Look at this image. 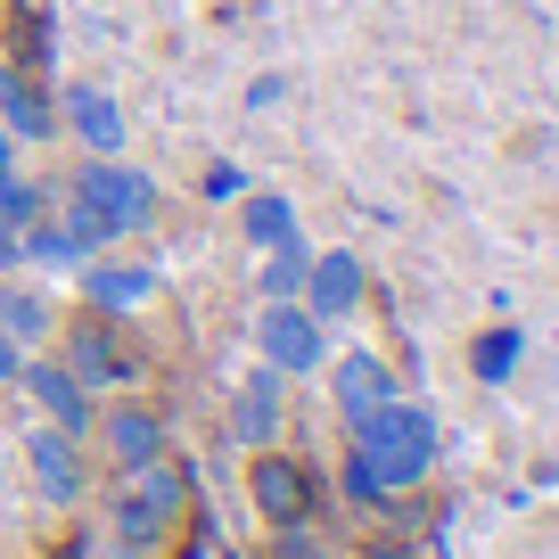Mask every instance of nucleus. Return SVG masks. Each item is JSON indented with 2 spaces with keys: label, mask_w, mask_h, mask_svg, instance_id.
Listing matches in <instances>:
<instances>
[{
  "label": "nucleus",
  "mask_w": 559,
  "mask_h": 559,
  "mask_svg": "<svg viewBox=\"0 0 559 559\" xmlns=\"http://www.w3.org/2000/svg\"><path fill=\"white\" fill-rule=\"evenodd\" d=\"M280 386H288V379L255 362V370L239 379V403H230V419H239V444H255V453L280 437Z\"/></svg>",
  "instance_id": "obj_16"
},
{
  "label": "nucleus",
  "mask_w": 559,
  "mask_h": 559,
  "mask_svg": "<svg viewBox=\"0 0 559 559\" xmlns=\"http://www.w3.org/2000/svg\"><path fill=\"white\" fill-rule=\"evenodd\" d=\"M247 486H255V510L272 526H305V510H313V469H305L297 453H272V444H263Z\"/></svg>",
  "instance_id": "obj_9"
},
{
  "label": "nucleus",
  "mask_w": 559,
  "mask_h": 559,
  "mask_svg": "<svg viewBox=\"0 0 559 559\" xmlns=\"http://www.w3.org/2000/svg\"><path fill=\"white\" fill-rule=\"evenodd\" d=\"M247 99H255V107H280V99H288V74H255V91H247Z\"/></svg>",
  "instance_id": "obj_25"
},
{
  "label": "nucleus",
  "mask_w": 559,
  "mask_h": 559,
  "mask_svg": "<svg viewBox=\"0 0 559 559\" xmlns=\"http://www.w3.org/2000/svg\"><path fill=\"white\" fill-rule=\"evenodd\" d=\"M181 502H190V477H181L174 461H157V469H140L132 486H123L116 502H107V526H116V543H123V551H148V543H165V535H174Z\"/></svg>",
  "instance_id": "obj_3"
},
{
  "label": "nucleus",
  "mask_w": 559,
  "mask_h": 559,
  "mask_svg": "<svg viewBox=\"0 0 559 559\" xmlns=\"http://www.w3.org/2000/svg\"><path fill=\"white\" fill-rule=\"evenodd\" d=\"M67 370L99 395V386H123V354H116V337H107V313H91V321H74V337H67Z\"/></svg>",
  "instance_id": "obj_15"
},
{
  "label": "nucleus",
  "mask_w": 559,
  "mask_h": 559,
  "mask_svg": "<svg viewBox=\"0 0 559 559\" xmlns=\"http://www.w3.org/2000/svg\"><path fill=\"white\" fill-rule=\"evenodd\" d=\"M330 395H337V412H346V428H362V419L386 412L403 386H395V370H386V354L354 346V354H337V362H330Z\"/></svg>",
  "instance_id": "obj_10"
},
{
  "label": "nucleus",
  "mask_w": 559,
  "mask_h": 559,
  "mask_svg": "<svg viewBox=\"0 0 559 559\" xmlns=\"http://www.w3.org/2000/svg\"><path fill=\"white\" fill-rule=\"evenodd\" d=\"M305 239V214L288 206L280 190H247L239 198V247H255V255H272V247Z\"/></svg>",
  "instance_id": "obj_14"
},
{
  "label": "nucleus",
  "mask_w": 559,
  "mask_h": 559,
  "mask_svg": "<svg viewBox=\"0 0 559 559\" xmlns=\"http://www.w3.org/2000/svg\"><path fill=\"white\" fill-rule=\"evenodd\" d=\"M280 559H313V551H280Z\"/></svg>",
  "instance_id": "obj_28"
},
{
  "label": "nucleus",
  "mask_w": 559,
  "mask_h": 559,
  "mask_svg": "<svg viewBox=\"0 0 559 559\" xmlns=\"http://www.w3.org/2000/svg\"><path fill=\"white\" fill-rule=\"evenodd\" d=\"M58 223H67L91 255H107V247L140 239V230L157 223V181L140 174L132 157H91L83 174L58 190Z\"/></svg>",
  "instance_id": "obj_1"
},
{
  "label": "nucleus",
  "mask_w": 559,
  "mask_h": 559,
  "mask_svg": "<svg viewBox=\"0 0 559 559\" xmlns=\"http://www.w3.org/2000/svg\"><path fill=\"white\" fill-rule=\"evenodd\" d=\"M198 190H206V206H239V198L255 190V181H247V165L214 157V165H206V181H198Z\"/></svg>",
  "instance_id": "obj_21"
},
{
  "label": "nucleus",
  "mask_w": 559,
  "mask_h": 559,
  "mask_svg": "<svg viewBox=\"0 0 559 559\" xmlns=\"http://www.w3.org/2000/svg\"><path fill=\"white\" fill-rule=\"evenodd\" d=\"M41 214H58V190H50V181H25V174L0 181V223H9V230L41 223Z\"/></svg>",
  "instance_id": "obj_19"
},
{
  "label": "nucleus",
  "mask_w": 559,
  "mask_h": 559,
  "mask_svg": "<svg viewBox=\"0 0 559 559\" xmlns=\"http://www.w3.org/2000/svg\"><path fill=\"white\" fill-rule=\"evenodd\" d=\"M25 362H34V354H25L9 330H0V386H17V379H25Z\"/></svg>",
  "instance_id": "obj_24"
},
{
  "label": "nucleus",
  "mask_w": 559,
  "mask_h": 559,
  "mask_svg": "<svg viewBox=\"0 0 559 559\" xmlns=\"http://www.w3.org/2000/svg\"><path fill=\"white\" fill-rule=\"evenodd\" d=\"M354 453H362V469L379 477L386 493L395 486H419V477L437 469V419L419 412V403H386V412H370L362 428H354Z\"/></svg>",
  "instance_id": "obj_2"
},
{
  "label": "nucleus",
  "mask_w": 559,
  "mask_h": 559,
  "mask_svg": "<svg viewBox=\"0 0 559 559\" xmlns=\"http://www.w3.org/2000/svg\"><path fill=\"white\" fill-rule=\"evenodd\" d=\"M17 386H25V395H34V412L50 419V428H67V437H91V386L74 379L67 362H41V354H34Z\"/></svg>",
  "instance_id": "obj_12"
},
{
  "label": "nucleus",
  "mask_w": 559,
  "mask_h": 559,
  "mask_svg": "<svg viewBox=\"0 0 559 559\" xmlns=\"http://www.w3.org/2000/svg\"><path fill=\"white\" fill-rule=\"evenodd\" d=\"M346 502H362V510H379V502H386V486L362 469V453H346Z\"/></svg>",
  "instance_id": "obj_23"
},
{
  "label": "nucleus",
  "mask_w": 559,
  "mask_h": 559,
  "mask_svg": "<svg viewBox=\"0 0 559 559\" xmlns=\"http://www.w3.org/2000/svg\"><path fill=\"white\" fill-rule=\"evenodd\" d=\"M25 461H34V486L50 493V502H83V437H67V428H50L41 419L34 437H25Z\"/></svg>",
  "instance_id": "obj_13"
},
{
  "label": "nucleus",
  "mask_w": 559,
  "mask_h": 559,
  "mask_svg": "<svg viewBox=\"0 0 559 559\" xmlns=\"http://www.w3.org/2000/svg\"><path fill=\"white\" fill-rule=\"evenodd\" d=\"M255 354L280 379H313V370H330V321H313L297 297H272L255 313Z\"/></svg>",
  "instance_id": "obj_4"
},
{
  "label": "nucleus",
  "mask_w": 559,
  "mask_h": 559,
  "mask_svg": "<svg viewBox=\"0 0 559 559\" xmlns=\"http://www.w3.org/2000/svg\"><path fill=\"white\" fill-rule=\"evenodd\" d=\"M74 280H83V305H91V313H107V321L140 313V305L157 297V263H132V255H116V247H107V255H91Z\"/></svg>",
  "instance_id": "obj_8"
},
{
  "label": "nucleus",
  "mask_w": 559,
  "mask_h": 559,
  "mask_svg": "<svg viewBox=\"0 0 559 559\" xmlns=\"http://www.w3.org/2000/svg\"><path fill=\"white\" fill-rule=\"evenodd\" d=\"M17 255L34 263V272H83V263H91V247L74 239V230L58 223V214H41V223H25V230H17Z\"/></svg>",
  "instance_id": "obj_18"
},
{
  "label": "nucleus",
  "mask_w": 559,
  "mask_h": 559,
  "mask_svg": "<svg viewBox=\"0 0 559 559\" xmlns=\"http://www.w3.org/2000/svg\"><path fill=\"white\" fill-rule=\"evenodd\" d=\"M9 174H17V140L0 132V181H9Z\"/></svg>",
  "instance_id": "obj_27"
},
{
  "label": "nucleus",
  "mask_w": 559,
  "mask_h": 559,
  "mask_svg": "<svg viewBox=\"0 0 559 559\" xmlns=\"http://www.w3.org/2000/svg\"><path fill=\"white\" fill-rule=\"evenodd\" d=\"M510 370H519V330L477 337V379H510Z\"/></svg>",
  "instance_id": "obj_22"
},
{
  "label": "nucleus",
  "mask_w": 559,
  "mask_h": 559,
  "mask_svg": "<svg viewBox=\"0 0 559 559\" xmlns=\"http://www.w3.org/2000/svg\"><path fill=\"white\" fill-rule=\"evenodd\" d=\"M99 444H107V469H116V477H140V469H157V461H165L174 428H165L157 403H107Z\"/></svg>",
  "instance_id": "obj_6"
},
{
  "label": "nucleus",
  "mask_w": 559,
  "mask_h": 559,
  "mask_svg": "<svg viewBox=\"0 0 559 559\" xmlns=\"http://www.w3.org/2000/svg\"><path fill=\"white\" fill-rule=\"evenodd\" d=\"M305 263H313V247H305V239L272 247V255H263V305H272V297H297V288H305Z\"/></svg>",
  "instance_id": "obj_20"
},
{
  "label": "nucleus",
  "mask_w": 559,
  "mask_h": 559,
  "mask_svg": "<svg viewBox=\"0 0 559 559\" xmlns=\"http://www.w3.org/2000/svg\"><path fill=\"white\" fill-rule=\"evenodd\" d=\"M0 330L17 337L25 354H41L58 337V297L50 288H0Z\"/></svg>",
  "instance_id": "obj_17"
},
{
  "label": "nucleus",
  "mask_w": 559,
  "mask_h": 559,
  "mask_svg": "<svg viewBox=\"0 0 559 559\" xmlns=\"http://www.w3.org/2000/svg\"><path fill=\"white\" fill-rule=\"evenodd\" d=\"M17 263H25V255H17V230L0 223V272H17Z\"/></svg>",
  "instance_id": "obj_26"
},
{
  "label": "nucleus",
  "mask_w": 559,
  "mask_h": 559,
  "mask_svg": "<svg viewBox=\"0 0 559 559\" xmlns=\"http://www.w3.org/2000/svg\"><path fill=\"white\" fill-rule=\"evenodd\" d=\"M0 132L17 140H58V91L34 67H0Z\"/></svg>",
  "instance_id": "obj_11"
},
{
  "label": "nucleus",
  "mask_w": 559,
  "mask_h": 559,
  "mask_svg": "<svg viewBox=\"0 0 559 559\" xmlns=\"http://www.w3.org/2000/svg\"><path fill=\"white\" fill-rule=\"evenodd\" d=\"M362 297H370L362 255H354V247H313V263H305V288H297L305 313H313V321H354V313H362Z\"/></svg>",
  "instance_id": "obj_5"
},
{
  "label": "nucleus",
  "mask_w": 559,
  "mask_h": 559,
  "mask_svg": "<svg viewBox=\"0 0 559 559\" xmlns=\"http://www.w3.org/2000/svg\"><path fill=\"white\" fill-rule=\"evenodd\" d=\"M58 132L83 140V157H123L132 123H123V99L107 83H67L58 91Z\"/></svg>",
  "instance_id": "obj_7"
}]
</instances>
